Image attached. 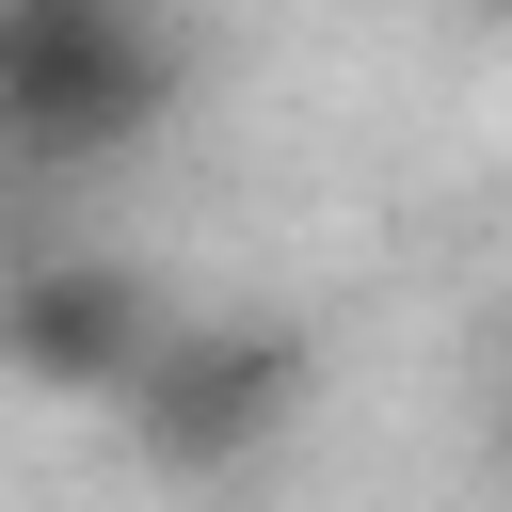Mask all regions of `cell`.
<instances>
[{
	"label": "cell",
	"mask_w": 512,
	"mask_h": 512,
	"mask_svg": "<svg viewBox=\"0 0 512 512\" xmlns=\"http://www.w3.org/2000/svg\"><path fill=\"white\" fill-rule=\"evenodd\" d=\"M176 112V32L160 0H0V160L96 176Z\"/></svg>",
	"instance_id": "cell-1"
},
{
	"label": "cell",
	"mask_w": 512,
	"mask_h": 512,
	"mask_svg": "<svg viewBox=\"0 0 512 512\" xmlns=\"http://www.w3.org/2000/svg\"><path fill=\"white\" fill-rule=\"evenodd\" d=\"M496 432H512V400H496Z\"/></svg>",
	"instance_id": "cell-4"
},
{
	"label": "cell",
	"mask_w": 512,
	"mask_h": 512,
	"mask_svg": "<svg viewBox=\"0 0 512 512\" xmlns=\"http://www.w3.org/2000/svg\"><path fill=\"white\" fill-rule=\"evenodd\" d=\"M128 448L160 480H240L288 416H304V336L288 320H176L144 368H128Z\"/></svg>",
	"instance_id": "cell-2"
},
{
	"label": "cell",
	"mask_w": 512,
	"mask_h": 512,
	"mask_svg": "<svg viewBox=\"0 0 512 512\" xmlns=\"http://www.w3.org/2000/svg\"><path fill=\"white\" fill-rule=\"evenodd\" d=\"M160 336H176V304H160V272L112 256V240H48V256L0 272V368L48 384V400H128V368H144Z\"/></svg>",
	"instance_id": "cell-3"
}]
</instances>
